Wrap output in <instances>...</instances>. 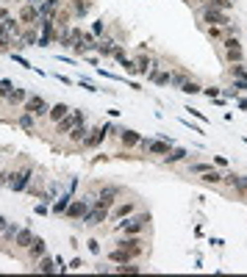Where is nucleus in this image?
<instances>
[{
    "mask_svg": "<svg viewBox=\"0 0 247 277\" xmlns=\"http://www.w3.org/2000/svg\"><path fill=\"white\" fill-rule=\"evenodd\" d=\"M148 228H150V214H131L117 222V233L125 235H142Z\"/></svg>",
    "mask_w": 247,
    "mask_h": 277,
    "instance_id": "nucleus-1",
    "label": "nucleus"
},
{
    "mask_svg": "<svg viewBox=\"0 0 247 277\" xmlns=\"http://www.w3.org/2000/svg\"><path fill=\"white\" fill-rule=\"evenodd\" d=\"M139 144H142V150L148 152V155H161V158H164V155L175 147V138H170V136H164V133H161V136H155V138H142Z\"/></svg>",
    "mask_w": 247,
    "mask_h": 277,
    "instance_id": "nucleus-2",
    "label": "nucleus"
},
{
    "mask_svg": "<svg viewBox=\"0 0 247 277\" xmlns=\"http://www.w3.org/2000/svg\"><path fill=\"white\" fill-rule=\"evenodd\" d=\"M31 180H34V166L25 164V166H20V169H14V172H8L6 186L11 188V191H25V188L31 186Z\"/></svg>",
    "mask_w": 247,
    "mask_h": 277,
    "instance_id": "nucleus-3",
    "label": "nucleus"
},
{
    "mask_svg": "<svg viewBox=\"0 0 247 277\" xmlns=\"http://www.w3.org/2000/svg\"><path fill=\"white\" fill-rule=\"evenodd\" d=\"M200 22L203 25H231V14L222 11V8H214V6H203L200 8Z\"/></svg>",
    "mask_w": 247,
    "mask_h": 277,
    "instance_id": "nucleus-4",
    "label": "nucleus"
},
{
    "mask_svg": "<svg viewBox=\"0 0 247 277\" xmlns=\"http://www.w3.org/2000/svg\"><path fill=\"white\" fill-rule=\"evenodd\" d=\"M114 247H122V249H128L134 258H142L145 255V238L142 235H125V233H120V238L114 241Z\"/></svg>",
    "mask_w": 247,
    "mask_h": 277,
    "instance_id": "nucleus-5",
    "label": "nucleus"
},
{
    "mask_svg": "<svg viewBox=\"0 0 247 277\" xmlns=\"http://www.w3.org/2000/svg\"><path fill=\"white\" fill-rule=\"evenodd\" d=\"M81 122H86L84 108H70V114H67L61 122H56V133H58V136H67V133H70L75 125H81Z\"/></svg>",
    "mask_w": 247,
    "mask_h": 277,
    "instance_id": "nucleus-6",
    "label": "nucleus"
},
{
    "mask_svg": "<svg viewBox=\"0 0 247 277\" xmlns=\"http://www.w3.org/2000/svg\"><path fill=\"white\" fill-rule=\"evenodd\" d=\"M22 111H28V114H34L36 119H42V117H48L50 103L45 100L42 94H28V100L22 103Z\"/></svg>",
    "mask_w": 247,
    "mask_h": 277,
    "instance_id": "nucleus-7",
    "label": "nucleus"
},
{
    "mask_svg": "<svg viewBox=\"0 0 247 277\" xmlns=\"http://www.w3.org/2000/svg\"><path fill=\"white\" fill-rule=\"evenodd\" d=\"M81 222H84V228H100L103 222H108V208L106 205H95L92 202V208L86 211V216Z\"/></svg>",
    "mask_w": 247,
    "mask_h": 277,
    "instance_id": "nucleus-8",
    "label": "nucleus"
},
{
    "mask_svg": "<svg viewBox=\"0 0 247 277\" xmlns=\"http://www.w3.org/2000/svg\"><path fill=\"white\" fill-rule=\"evenodd\" d=\"M92 202H95V197H84V200H75V197H72L70 208H67V216H70V219H84L86 211L92 208Z\"/></svg>",
    "mask_w": 247,
    "mask_h": 277,
    "instance_id": "nucleus-9",
    "label": "nucleus"
},
{
    "mask_svg": "<svg viewBox=\"0 0 247 277\" xmlns=\"http://www.w3.org/2000/svg\"><path fill=\"white\" fill-rule=\"evenodd\" d=\"M136 211V202L134 200H128V202H114L111 211H108V222H120L125 219V216H131Z\"/></svg>",
    "mask_w": 247,
    "mask_h": 277,
    "instance_id": "nucleus-10",
    "label": "nucleus"
},
{
    "mask_svg": "<svg viewBox=\"0 0 247 277\" xmlns=\"http://www.w3.org/2000/svg\"><path fill=\"white\" fill-rule=\"evenodd\" d=\"M103 138H106V131H103V125H98V128H89L86 138L81 141V150H95V147L103 144Z\"/></svg>",
    "mask_w": 247,
    "mask_h": 277,
    "instance_id": "nucleus-11",
    "label": "nucleus"
},
{
    "mask_svg": "<svg viewBox=\"0 0 247 277\" xmlns=\"http://www.w3.org/2000/svg\"><path fill=\"white\" fill-rule=\"evenodd\" d=\"M17 20H20L25 28L39 25V8L31 6V3H22V6H20V14H17Z\"/></svg>",
    "mask_w": 247,
    "mask_h": 277,
    "instance_id": "nucleus-12",
    "label": "nucleus"
},
{
    "mask_svg": "<svg viewBox=\"0 0 247 277\" xmlns=\"http://www.w3.org/2000/svg\"><path fill=\"white\" fill-rule=\"evenodd\" d=\"M222 183H225L228 188H233L236 194H247V175L228 172V175H222Z\"/></svg>",
    "mask_w": 247,
    "mask_h": 277,
    "instance_id": "nucleus-13",
    "label": "nucleus"
},
{
    "mask_svg": "<svg viewBox=\"0 0 247 277\" xmlns=\"http://www.w3.org/2000/svg\"><path fill=\"white\" fill-rule=\"evenodd\" d=\"M36 45H39V25H31V28H25L20 36V50L36 47Z\"/></svg>",
    "mask_w": 247,
    "mask_h": 277,
    "instance_id": "nucleus-14",
    "label": "nucleus"
},
{
    "mask_svg": "<svg viewBox=\"0 0 247 277\" xmlns=\"http://www.w3.org/2000/svg\"><path fill=\"white\" fill-rule=\"evenodd\" d=\"M42 255H48V244H45L42 235H34V241H31V247H28V258L36 263Z\"/></svg>",
    "mask_w": 247,
    "mask_h": 277,
    "instance_id": "nucleus-15",
    "label": "nucleus"
},
{
    "mask_svg": "<svg viewBox=\"0 0 247 277\" xmlns=\"http://www.w3.org/2000/svg\"><path fill=\"white\" fill-rule=\"evenodd\" d=\"M31 241H34V230H31V225H28V228L17 230V235H14V247L17 249H28Z\"/></svg>",
    "mask_w": 247,
    "mask_h": 277,
    "instance_id": "nucleus-16",
    "label": "nucleus"
},
{
    "mask_svg": "<svg viewBox=\"0 0 247 277\" xmlns=\"http://www.w3.org/2000/svg\"><path fill=\"white\" fill-rule=\"evenodd\" d=\"M186 158H189V150H186V147H172V150L167 152L161 161L167 166H172V164H181V161H186Z\"/></svg>",
    "mask_w": 247,
    "mask_h": 277,
    "instance_id": "nucleus-17",
    "label": "nucleus"
},
{
    "mask_svg": "<svg viewBox=\"0 0 247 277\" xmlns=\"http://www.w3.org/2000/svg\"><path fill=\"white\" fill-rule=\"evenodd\" d=\"M142 141V136L136 131H131V128H122L120 131V144L125 147V150H131V147H136Z\"/></svg>",
    "mask_w": 247,
    "mask_h": 277,
    "instance_id": "nucleus-18",
    "label": "nucleus"
},
{
    "mask_svg": "<svg viewBox=\"0 0 247 277\" xmlns=\"http://www.w3.org/2000/svg\"><path fill=\"white\" fill-rule=\"evenodd\" d=\"M106 258H108L111 263H128V261H136V258L131 255L128 249H122V247H111V249L106 252Z\"/></svg>",
    "mask_w": 247,
    "mask_h": 277,
    "instance_id": "nucleus-19",
    "label": "nucleus"
},
{
    "mask_svg": "<svg viewBox=\"0 0 247 277\" xmlns=\"http://www.w3.org/2000/svg\"><path fill=\"white\" fill-rule=\"evenodd\" d=\"M67 114H70V105H67V103H53V105H50V111H48V119L56 125V122H61Z\"/></svg>",
    "mask_w": 247,
    "mask_h": 277,
    "instance_id": "nucleus-20",
    "label": "nucleus"
},
{
    "mask_svg": "<svg viewBox=\"0 0 247 277\" xmlns=\"http://www.w3.org/2000/svg\"><path fill=\"white\" fill-rule=\"evenodd\" d=\"M222 58H225L228 64H242L245 61V50H242V45H236V47H222Z\"/></svg>",
    "mask_w": 247,
    "mask_h": 277,
    "instance_id": "nucleus-21",
    "label": "nucleus"
},
{
    "mask_svg": "<svg viewBox=\"0 0 247 277\" xmlns=\"http://www.w3.org/2000/svg\"><path fill=\"white\" fill-rule=\"evenodd\" d=\"M36 272H42V275H53V272H58V263H56V258L42 255V258H39V261H36Z\"/></svg>",
    "mask_w": 247,
    "mask_h": 277,
    "instance_id": "nucleus-22",
    "label": "nucleus"
},
{
    "mask_svg": "<svg viewBox=\"0 0 247 277\" xmlns=\"http://www.w3.org/2000/svg\"><path fill=\"white\" fill-rule=\"evenodd\" d=\"M155 64H158V61H155L153 55H145V53H142L139 58H136V75H148Z\"/></svg>",
    "mask_w": 247,
    "mask_h": 277,
    "instance_id": "nucleus-23",
    "label": "nucleus"
},
{
    "mask_svg": "<svg viewBox=\"0 0 247 277\" xmlns=\"http://www.w3.org/2000/svg\"><path fill=\"white\" fill-rule=\"evenodd\" d=\"M70 202H72V191H67V194H61L58 200H53V205H50V211L53 214H67V208H70Z\"/></svg>",
    "mask_w": 247,
    "mask_h": 277,
    "instance_id": "nucleus-24",
    "label": "nucleus"
},
{
    "mask_svg": "<svg viewBox=\"0 0 247 277\" xmlns=\"http://www.w3.org/2000/svg\"><path fill=\"white\" fill-rule=\"evenodd\" d=\"M86 133H89V128H86V122H81V125H75V128H72V131L67 133V138H70L72 144L81 147V141L86 138Z\"/></svg>",
    "mask_w": 247,
    "mask_h": 277,
    "instance_id": "nucleus-25",
    "label": "nucleus"
},
{
    "mask_svg": "<svg viewBox=\"0 0 247 277\" xmlns=\"http://www.w3.org/2000/svg\"><path fill=\"white\" fill-rule=\"evenodd\" d=\"M198 180L205 183V186H219V183H222V172H219V169H208V172L198 175Z\"/></svg>",
    "mask_w": 247,
    "mask_h": 277,
    "instance_id": "nucleus-26",
    "label": "nucleus"
},
{
    "mask_svg": "<svg viewBox=\"0 0 247 277\" xmlns=\"http://www.w3.org/2000/svg\"><path fill=\"white\" fill-rule=\"evenodd\" d=\"M89 8H92V3H89V0H70L72 17H86V14H89Z\"/></svg>",
    "mask_w": 247,
    "mask_h": 277,
    "instance_id": "nucleus-27",
    "label": "nucleus"
},
{
    "mask_svg": "<svg viewBox=\"0 0 247 277\" xmlns=\"http://www.w3.org/2000/svg\"><path fill=\"white\" fill-rule=\"evenodd\" d=\"M53 20H56L58 31H67V28H70V20H72V11H70V8H58Z\"/></svg>",
    "mask_w": 247,
    "mask_h": 277,
    "instance_id": "nucleus-28",
    "label": "nucleus"
},
{
    "mask_svg": "<svg viewBox=\"0 0 247 277\" xmlns=\"http://www.w3.org/2000/svg\"><path fill=\"white\" fill-rule=\"evenodd\" d=\"M3 25H6V34L11 36V39H20L22 36V28H20V20H17V17H6Z\"/></svg>",
    "mask_w": 247,
    "mask_h": 277,
    "instance_id": "nucleus-29",
    "label": "nucleus"
},
{
    "mask_svg": "<svg viewBox=\"0 0 247 277\" xmlns=\"http://www.w3.org/2000/svg\"><path fill=\"white\" fill-rule=\"evenodd\" d=\"M114 272H117V275H139L142 266L136 261H128V263H117V266H114Z\"/></svg>",
    "mask_w": 247,
    "mask_h": 277,
    "instance_id": "nucleus-30",
    "label": "nucleus"
},
{
    "mask_svg": "<svg viewBox=\"0 0 247 277\" xmlns=\"http://www.w3.org/2000/svg\"><path fill=\"white\" fill-rule=\"evenodd\" d=\"M17 125H20V128H22V131H36V117H34V114H28V111H22V114H20V119H17Z\"/></svg>",
    "mask_w": 247,
    "mask_h": 277,
    "instance_id": "nucleus-31",
    "label": "nucleus"
},
{
    "mask_svg": "<svg viewBox=\"0 0 247 277\" xmlns=\"http://www.w3.org/2000/svg\"><path fill=\"white\" fill-rule=\"evenodd\" d=\"M189 72H186V69H178V72H172V78H170V86L172 89H181V86H184L186 81H189Z\"/></svg>",
    "mask_w": 247,
    "mask_h": 277,
    "instance_id": "nucleus-32",
    "label": "nucleus"
},
{
    "mask_svg": "<svg viewBox=\"0 0 247 277\" xmlns=\"http://www.w3.org/2000/svg\"><path fill=\"white\" fill-rule=\"evenodd\" d=\"M25 100H28V92L25 89H11V94L6 97L8 105H20V103H25Z\"/></svg>",
    "mask_w": 247,
    "mask_h": 277,
    "instance_id": "nucleus-33",
    "label": "nucleus"
},
{
    "mask_svg": "<svg viewBox=\"0 0 247 277\" xmlns=\"http://www.w3.org/2000/svg\"><path fill=\"white\" fill-rule=\"evenodd\" d=\"M228 78H231V81H236V78H247L245 61H242V64H228Z\"/></svg>",
    "mask_w": 247,
    "mask_h": 277,
    "instance_id": "nucleus-34",
    "label": "nucleus"
},
{
    "mask_svg": "<svg viewBox=\"0 0 247 277\" xmlns=\"http://www.w3.org/2000/svg\"><path fill=\"white\" fill-rule=\"evenodd\" d=\"M114 47H117V42L114 39H100L98 42V53L103 55V58H108V55L114 53Z\"/></svg>",
    "mask_w": 247,
    "mask_h": 277,
    "instance_id": "nucleus-35",
    "label": "nucleus"
},
{
    "mask_svg": "<svg viewBox=\"0 0 247 277\" xmlns=\"http://www.w3.org/2000/svg\"><path fill=\"white\" fill-rule=\"evenodd\" d=\"M181 92H184V94H200V92H203V86H200V83L195 81V78H189V81H186L184 86H181Z\"/></svg>",
    "mask_w": 247,
    "mask_h": 277,
    "instance_id": "nucleus-36",
    "label": "nucleus"
},
{
    "mask_svg": "<svg viewBox=\"0 0 247 277\" xmlns=\"http://www.w3.org/2000/svg\"><path fill=\"white\" fill-rule=\"evenodd\" d=\"M17 230H20V225H17V222H8L6 228H3V241H14V235H17Z\"/></svg>",
    "mask_w": 247,
    "mask_h": 277,
    "instance_id": "nucleus-37",
    "label": "nucleus"
},
{
    "mask_svg": "<svg viewBox=\"0 0 247 277\" xmlns=\"http://www.w3.org/2000/svg\"><path fill=\"white\" fill-rule=\"evenodd\" d=\"M208 169H214V164H195V161H189V175H203Z\"/></svg>",
    "mask_w": 247,
    "mask_h": 277,
    "instance_id": "nucleus-38",
    "label": "nucleus"
},
{
    "mask_svg": "<svg viewBox=\"0 0 247 277\" xmlns=\"http://www.w3.org/2000/svg\"><path fill=\"white\" fill-rule=\"evenodd\" d=\"M200 94H205L208 100H217V97L222 94V89H219V86H203V92H200Z\"/></svg>",
    "mask_w": 247,
    "mask_h": 277,
    "instance_id": "nucleus-39",
    "label": "nucleus"
},
{
    "mask_svg": "<svg viewBox=\"0 0 247 277\" xmlns=\"http://www.w3.org/2000/svg\"><path fill=\"white\" fill-rule=\"evenodd\" d=\"M11 89H14V83L8 81V78H3V81H0V97L6 100V97L11 94Z\"/></svg>",
    "mask_w": 247,
    "mask_h": 277,
    "instance_id": "nucleus-40",
    "label": "nucleus"
},
{
    "mask_svg": "<svg viewBox=\"0 0 247 277\" xmlns=\"http://www.w3.org/2000/svg\"><path fill=\"white\" fill-rule=\"evenodd\" d=\"M8 55H11V58H14L17 64H20V67H25V69H34V67H31V61H28V58H22V55L17 53V50H11V53H8Z\"/></svg>",
    "mask_w": 247,
    "mask_h": 277,
    "instance_id": "nucleus-41",
    "label": "nucleus"
},
{
    "mask_svg": "<svg viewBox=\"0 0 247 277\" xmlns=\"http://www.w3.org/2000/svg\"><path fill=\"white\" fill-rule=\"evenodd\" d=\"M120 67L125 69L128 75H136V61H131V58H125V61H120Z\"/></svg>",
    "mask_w": 247,
    "mask_h": 277,
    "instance_id": "nucleus-42",
    "label": "nucleus"
},
{
    "mask_svg": "<svg viewBox=\"0 0 247 277\" xmlns=\"http://www.w3.org/2000/svg\"><path fill=\"white\" fill-rule=\"evenodd\" d=\"M78 86H81V89H86V92H100L98 86H95L92 81H86V78H78Z\"/></svg>",
    "mask_w": 247,
    "mask_h": 277,
    "instance_id": "nucleus-43",
    "label": "nucleus"
},
{
    "mask_svg": "<svg viewBox=\"0 0 247 277\" xmlns=\"http://www.w3.org/2000/svg\"><path fill=\"white\" fill-rule=\"evenodd\" d=\"M92 34H95V36H103V34H106V22H103V20H95Z\"/></svg>",
    "mask_w": 247,
    "mask_h": 277,
    "instance_id": "nucleus-44",
    "label": "nucleus"
},
{
    "mask_svg": "<svg viewBox=\"0 0 247 277\" xmlns=\"http://www.w3.org/2000/svg\"><path fill=\"white\" fill-rule=\"evenodd\" d=\"M181 125L192 128V133H205V131H203V125H192V119H186V117H181Z\"/></svg>",
    "mask_w": 247,
    "mask_h": 277,
    "instance_id": "nucleus-45",
    "label": "nucleus"
},
{
    "mask_svg": "<svg viewBox=\"0 0 247 277\" xmlns=\"http://www.w3.org/2000/svg\"><path fill=\"white\" fill-rule=\"evenodd\" d=\"M236 45H242L239 36H225V39H222V47H236Z\"/></svg>",
    "mask_w": 247,
    "mask_h": 277,
    "instance_id": "nucleus-46",
    "label": "nucleus"
},
{
    "mask_svg": "<svg viewBox=\"0 0 247 277\" xmlns=\"http://www.w3.org/2000/svg\"><path fill=\"white\" fill-rule=\"evenodd\" d=\"M111 55H114V58H117V61H125V45H117Z\"/></svg>",
    "mask_w": 247,
    "mask_h": 277,
    "instance_id": "nucleus-47",
    "label": "nucleus"
},
{
    "mask_svg": "<svg viewBox=\"0 0 247 277\" xmlns=\"http://www.w3.org/2000/svg\"><path fill=\"white\" fill-rule=\"evenodd\" d=\"M89 252L100 255V241H98V238H89Z\"/></svg>",
    "mask_w": 247,
    "mask_h": 277,
    "instance_id": "nucleus-48",
    "label": "nucleus"
},
{
    "mask_svg": "<svg viewBox=\"0 0 247 277\" xmlns=\"http://www.w3.org/2000/svg\"><path fill=\"white\" fill-rule=\"evenodd\" d=\"M186 111H192V117H198V119H200V122H208V119H205V114H203V111H198V108H192V105H189V108H186Z\"/></svg>",
    "mask_w": 247,
    "mask_h": 277,
    "instance_id": "nucleus-49",
    "label": "nucleus"
},
{
    "mask_svg": "<svg viewBox=\"0 0 247 277\" xmlns=\"http://www.w3.org/2000/svg\"><path fill=\"white\" fill-rule=\"evenodd\" d=\"M56 81H58V83H64V86H72V83H75L72 78H67V75H56Z\"/></svg>",
    "mask_w": 247,
    "mask_h": 277,
    "instance_id": "nucleus-50",
    "label": "nucleus"
},
{
    "mask_svg": "<svg viewBox=\"0 0 247 277\" xmlns=\"http://www.w3.org/2000/svg\"><path fill=\"white\" fill-rule=\"evenodd\" d=\"M48 211H50V208H48V202H39V205H36V214H39V216H45Z\"/></svg>",
    "mask_w": 247,
    "mask_h": 277,
    "instance_id": "nucleus-51",
    "label": "nucleus"
},
{
    "mask_svg": "<svg viewBox=\"0 0 247 277\" xmlns=\"http://www.w3.org/2000/svg\"><path fill=\"white\" fill-rule=\"evenodd\" d=\"M81 266H84V261H81V258H72V261H70V266H67V269H81Z\"/></svg>",
    "mask_w": 247,
    "mask_h": 277,
    "instance_id": "nucleus-52",
    "label": "nucleus"
},
{
    "mask_svg": "<svg viewBox=\"0 0 247 277\" xmlns=\"http://www.w3.org/2000/svg\"><path fill=\"white\" fill-rule=\"evenodd\" d=\"M214 166H228V158H222V155H217V158H214Z\"/></svg>",
    "mask_w": 247,
    "mask_h": 277,
    "instance_id": "nucleus-53",
    "label": "nucleus"
},
{
    "mask_svg": "<svg viewBox=\"0 0 247 277\" xmlns=\"http://www.w3.org/2000/svg\"><path fill=\"white\" fill-rule=\"evenodd\" d=\"M8 183V172H3V169H0V186H6Z\"/></svg>",
    "mask_w": 247,
    "mask_h": 277,
    "instance_id": "nucleus-54",
    "label": "nucleus"
},
{
    "mask_svg": "<svg viewBox=\"0 0 247 277\" xmlns=\"http://www.w3.org/2000/svg\"><path fill=\"white\" fill-rule=\"evenodd\" d=\"M25 3H31V6H36V8H42L45 0H25Z\"/></svg>",
    "mask_w": 247,
    "mask_h": 277,
    "instance_id": "nucleus-55",
    "label": "nucleus"
},
{
    "mask_svg": "<svg viewBox=\"0 0 247 277\" xmlns=\"http://www.w3.org/2000/svg\"><path fill=\"white\" fill-rule=\"evenodd\" d=\"M6 17H11V14H8V8L3 6V8H0V20H6Z\"/></svg>",
    "mask_w": 247,
    "mask_h": 277,
    "instance_id": "nucleus-56",
    "label": "nucleus"
},
{
    "mask_svg": "<svg viewBox=\"0 0 247 277\" xmlns=\"http://www.w3.org/2000/svg\"><path fill=\"white\" fill-rule=\"evenodd\" d=\"M6 225H8V219H6L3 214H0V233H3V228H6Z\"/></svg>",
    "mask_w": 247,
    "mask_h": 277,
    "instance_id": "nucleus-57",
    "label": "nucleus"
},
{
    "mask_svg": "<svg viewBox=\"0 0 247 277\" xmlns=\"http://www.w3.org/2000/svg\"><path fill=\"white\" fill-rule=\"evenodd\" d=\"M239 108L247 111V97H239Z\"/></svg>",
    "mask_w": 247,
    "mask_h": 277,
    "instance_id": "nucleus-58",
    "label": "nucleus"
},
{
    "mask_svg": "<svg viewBox=\"0 0 247 277\" xmlns=\"http://www.w3.org/2000/svg\"><path fill=\"white\" fill-rule=\"evenodd\" d=\"M17 3H25V0H17Z\"/></svg>",
    "mask_w": 247,
    "mask_h": 277,
    "instance_id": "nucleus-59",
    "label": "nucleus"
}]
</instances>
